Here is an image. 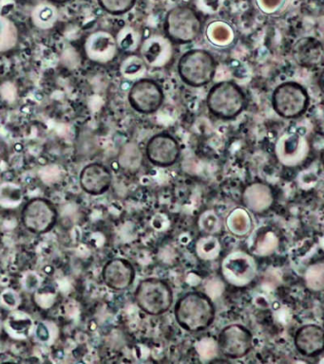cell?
<instances>
[{
  "mask_svg": "<svg viewBox=\"0 0 324 364\" xmlns=\"http://www.w3.org/2000/svg\"><path fill=\"white\" fill-rule=\"evenodd\" d=\"M287 0H256L258 10L266 14H274L280 11Z\"/></svg>",
  "mask_w": 324,
  "mask_h": 364,
  "instance_id": "1f68e13d",
  "label": "cell"
},
{
  "mask_svg": "<svg viewBox=\"0 0 324 364\" xmlns=\"http://www.w3.org/2000/svg\"><path fill=\"white\" fill-rule=\"evenodd\" d=\"M196 349H197L198 354L200 355L202 360H212L217 355L218 344L211 338H204L198 341L196 344Z\"/></svg>",
  "mask_w": 324,
  "mask_h": 364,
  "instance_id": "4dcf8cb0",
  "label": "cell"
},
{
  "mask_svg": "<svg viewBox=\"0 0 324 364\" xmlns=\"http://www.w3.org/2000/svg\"><path fill=\"white\" fill-rule=\"evenodd\" d=\"M293 57L301 67H318L323 61V44L314 37H304L296 43L293 48Z\"/></svg>",
  "mask_w": 324,
  "mask_h": 364,
  "instance_id": "e0dca14e",
  "label": "cell"
},
{
  "mask_svg": "<svg viewBox=\"0 0 324 364\" xmlns=\"http://www.w3.org/2000/svg\"><path fill=\"white\" fill-rule=\"evenodd\" d=\"M243 201L251 212L261 213L268 210L274 203V193L269 185L254 182L244 189Z\"/></svg>",
  "mask_w": 324,
  "mask_h": 364,
  "instance_id": "ac0fdd59",
  "label": "cell"
},
{
  "mask_svg": "<svg viewBox=\"0 0 324 364\" xmlns=\"http://www.w3.org/2000/svg\"><path fill=\"white\" fill-rule=\"evenodd\" d=\"M323 329L317 324H305L296 332L294 343L301 355L315 358L323 351Z\"/></svg>",
  "mask_w": 324,
  "mask_h": 364,
  "instance_id": "2e32d148",
  "label": "cell"
},
{
  "mask_svg": "<svg viewBox=\"0 0 324 364\" xmlns=\"http://www.w3.org/2000/svg\"><path fill=\"white\" fill-rule=\"evenodd\" d=\"M207 105L216 118L229 121L243 113L246 107V94L234 82H220L210 88Z\"/></svg>",
  "mask_w": 324,
  "mask_h": 364,
  "instance_id": "7a4b0ae2",
  "label": "cell"
},
{
  "mask_svg": "<svg viewBox=\"0 0 324 364\" xmlns=\"http://www.w3.org/2000/svg\"><path fill=\"white\" fill-rule=\"evenodd\" d=\"M218 349L226 358L237 360L246 357L252 349L251 331L241 324H229L218 336Z\"/></svg>",
  "mask_w": 324,
  "mask_h": 364,
  "instance_id": "30bf717a",
  "label": "cell"
},
{
  "mask_svg": "<svg viewBox=\"0 0 324 364\" xmlns=\"http://www.w3.org/2000/svg\"><path fill=\"white\" fill-rule=\"evenodd\" d=\"M307 287L312 291H321L324 287V266L317 263L310 266L305 273Z\"/></svg>",
  "mask_w": 324,
  "mask_h": 364,
  "instance_id": "f1b7e54d",
  "label": "cell"
},
{
  "mask_svg": "<svg viewBox=\"0 0 324 364\" xmlns=\"http://www.w3.org/2000/svg\"><path fill=\"white\" fill-rule=\"evenodd\" d=\"M58 213L55 205L46 198H36L27 202L21 212L25 229L33 235H44L52 230L58 222Z\"/></svg>",
  "mask_w": 324,
  "mask_h": 364,
  "instance_id": "52a82bcc",
  "label": "cell"
},
{
  "mask_svg": "<svg viewBox=\"0 0 324 364\" xmlns=\"http://www.w3.org/2000/svg\"><path fill=\"white\" fill-rule=\"evenodd\" d=\"M226 227L233 235L244 237L251 232L253 221L251 215L244 208H236L226 218Z\"/></svg>",
  "mask_w": 324,
  "mask_h": 364,
  "instance_id": "ffe728a7",
  "label": "cell"
},
{
  "mask_svg": "<svg viewBox=\"0 0 324 364\" xmlns=\"http://www.w3.org/2000/svg\"><path fill=\"white\" fill-rule=\"evenodd\" d=\"M102 10L112 16H123L132 11L137 0H98Z\"/></svg>",
  "mask_w": 324,
  "mask_h": 364,
  "instance_id": "83f0119b",
  "label": "cell"
},
{
  "mask_svg": "<svg viewBox=\"0 0 324 364\" xmlns=\"http://www.w3.org/2000/svg\"><path fill=\"white\" fill-rule=\"evenodd\" d=\"M278 246V238L272 230H266L258 235L254 244V253L258 256L272 255Z\"/></svg>",
  "mask_w": 324,
  "mask_h": 364,
  "instance_id": "4316f807",
  "label": "cell"
},
{
  "mask_svg": "<svg viewBox=\"0 0 324 364\" xmlns=\"http://www.w3.org/2000/svg\"><path fill=\"white\" fill-rule=\"evenodd\" d=\"M79 182L84 192L90 196H101L112 186L113 175L106 165L93 162L82 169Z\"/></svg>",
  "mask_w": 324,
  "mask_h": 364,
  "instance_id": "5bb4252c",
  "label": "cell"
},
{
  "mask_svg": "<svg viewBox=\"0 0 324 364\" xmlns=\"http://www.w3.org/2000/svg\"><path fill=\"white\" fill-rule=\"evenodd\" d=\"M215 306L204 293H187L175 304V320L189 332H201L209 328L215 320Z\"/></svg>",
  "mask_w": 324,
  "mask_h": 364,
  "instance_id": "6da1fadb",
  "label": "cell"
},
{
  "mask_svg": "<svg viewBox=\"0 0 324 364\" xmlns=\"http://www.w3.org/2000/svg\"><path fill=\"white\" fill-rule=\"evenodd\" d=\"M272 107L281 118H300L308 109L310 96L306 88L296 82H284L272 94Z\"/></svg>",
  "mask_w": 324,
  "mask_h": 364,
  "instance_id": "5b68a950",
  "label": "cell"
},
{
  "mask_svg": "<svg viewBox=\"0 0 324 364\" xmlns=\"http://www.w3.org/2000/svg\"><path fill=\"white\" fill-rule=\"evenodd\" d=\"M118 164L127 173H135L140 170L143 164V155L135 142H127L121 148Z\"/></svg>",
  "mask_w": 324,
  "mask_h": 364,
  "instance_id": "44dd1931",
  "label": "cell"
},
{
  "mask_svg": "<svg viewBox=\"0 0 324 364\" xmlns=\"http://www.w3.org/2000/svg\"><path fill=\"white\" fill-rule=\"evenodd\" d=\"M196 253L202 260H215L221 255V246L220 240L213 235H209L199 239L196 244Z\"/></svg>",
  "mask_w": 324,
  "mask_h": 364,
  "instance_id": "cb8c5ba5",
  "label": "cell"
},
{
  "mask_svg": "<svg viewBox=\"0 0 324 364\" xmlns=\"http://www.w3.org/2000/svg\"><path fill=\"white\" fill-rule=\"evenodd\" d=\"M169 39L163 38H150L145 42L143 53L147 62L150 65L159 64V62L163 61L164 53L169 48V46H167Z\"/></svg>",
  "mask_w": 324,
  "mask_h": 364,
  "instance_id": "d4e9b609",
  "label": "cell"
},
{
  "mask_svg": "<svg viewBox=\"0 0 324 364\" xmlns=\"http://www.w3.org/2000/svg\"><path fill=\"white\" fill-rule=\"evenodd\" d=\"M276 156L286 167L298 166L305 161L310 153V144L307 136L300 132L284 133L276 142Z\"/></svg>",
  "mask_w": 324,
  "mask_h": 364,
  "instance_id": "8fae6325",
  "label": "cell"
},
{
  "mask_svg": "<svg viewBox=\"0 0 324 364\" xmlns=\"http://www.w3.org/2000/svg\"><path fill=\"white\" fill-rule=\"evenodd\" d=\"M164 28L169 41L189 44L200 36L203 24L195 10L189 6L181 5L167 11Z\"/></svg>",
  "mask_w": 324,
  "mask_h": 364,
  "instance_id": "277c9868",
  "label": "cell"
},
{
  "mask_svg": "<svg viewBox=\"0 0 324 364\" xmlns=\"http://www.w3.org/2000/svg\"><path fill=\"white\" fill-rule=\"evenodd\" d=\"M102 279L110 289L121 291L129 289L135 279V269L130 261L115 258L107 262L102 269Z\"/></svg>",
  "mask_w": 324,
  "mask_h": 364,
  "instance_id": "9a60e30c",
  "label": "cell"
},
{
  "mask_svg": "<svg viewBox=\"0 0 324 364\" xmlns=\"http://www.w3.org/2000/svg\"><path fill=\"white\" fill-rule=\"evenodd\" d=\"M31 17L33 24L36 28L48 30L53 28L58 21V11L55 5L51 3H41L33 8Z\"/></svg>",
  "mask_w": 324,
  "mask_h": 364,
  "instance_id": "603a6c76",
  "label": "cell"
},
{
  "mask_svg": "<svg viewBox=\"0 0 324 364\" xmlns=\"http://www.w3.org/2000/svg\"><path fill=\"white\" fill-rule=\"evenodd\" d=\"M221 275L231 286L244 287L251 284L257 276L258 266L253 256L235 250L221 262Z\"/></svg>",
  "mask_w": 324,
  "mask_h": 364,
  "instance_id": "ba28073f",
  "label": "cell"
},
{
  "mask_svg": "<svg viewBox=\"0 0 324 364\" xmlns=\"http://www.w3.org/2000/svg\"><path fill=\"white\" fill-rule=\"evenodd\" d=\"M19 41L18 27L12 20L0 14V53L14 50L18 46Z\"/></svg>",
  "mask_w": 324,
  "mask_h": 364,
  "instance_id": "7402d4cb",
  "label": "cell"
},
{
  "mask_svg": "<svg viewBox=\"0 0 324 364\" xmlns=\"http://www.w3.org/2000/svg\"><path fill=\"white\" fill-rule=\"evenodd\" d=\"M177 70L179 77L184 84L192 87H202L214 79L217 63L209 51L194 48L181 56Z\"/></svg>",
  "mask_w": 324,
  "mask_h": 364,
  "instance_id": "3957f363",
  "label": "cell"
},
{
  "mask_svg": "<svg viewBox=\"0 0 324 364\" xmlns=\"http://www.w3.org/2000/svg\"><path fill=\"white\" fill-rule=\"evenodd\" d=\"M75 152L80 159H90L98 153V142L92 131L84 129L79 133L76 138Z\"/></svg>",
  "mask_w": 324,
  "mask_h": 364,
  "instance_id": "484cf974",
  "label": "cell"
},
{
  "mask_svg": "<svg viewBox=\"0 0 324 364\" xmlns=\"http://www.w3.org/2000/svg\"><path fill=\"white\" fill-rule=\"evenodd\" d=\"M85 53L90 61L108 64L118 54V43L112 33L106 31H95L85 42Z\"/></svg>",
  "mask_w": 324,
  "mask_h": 364,
  "instance_id": "4fadbf2b",
  "label": "cell"
},
{
  "mask_svg": "<svg viewBox=\"0 0 324 364\" xmlns=\"http://www.w3.org/2000/svg\"><path fill=\"white\" fill-rule=\"evenodd\" d=\"M51 1L55 2V3H65L70 1V0H51Z\"/></svg>",
  "mask_w": 324,
  "mask_h": 364,
  "instance_id": "836d02e7",
  "label": "cell"
},
{
  "mask_svg": "<svg viewBox=\"0 0 324 364\" xmlns=\"http://www.w3.org/2000/svg\"><path fill=\"white\" fill-rule=\"evenodd\" d=\"M143 60L138 58L137 56L129 57L125 60V62L121 65V73L125 77L135 76L136 73L142 68L143 65Z\"/></svg>",
  "mask_w": 324,
  "mask_h": 364,
  "instance_id": "d6a6232c",
  "label": "cell"
},
{
  "mask_svg": "<svg viewBox=\"0 0 324 364\" xmlns=\"http://www.w3.org/2000/svg\"><path fill=\"white\" fill-rule=\"evenodd\" d=\"M206 36L210 44L219 48L229 47L235 39L234 30L229 23L215 20L209 23Z\"/></svg>",
  "mask_w": 324,
  "mask_h": 364,
  "instance_id": "d6986e66",
  "label": "cell"
},
{
  "mask_svg": "<svg viewBox=\"0 0 324 364\" xmlns=\"http://www.w3.org/2000/svg\"><path fill=\"white\" fill-rule=\"evenodd\" d=\"M135 301L147 314L159 316L169 311L173 303V291L166 281L147 278L139 283Z\"/></svg>",
  "mask_w": 324,
  "mask_h": 364,
  "instance_id": "8992f818",
  "label": "cell"
},
{
  "mask_svg": "<svg viewBox=\"0 0 324 364\" xmlns=\"http://www.w3.org/2000/svg\"><path fill=\"white\" fill-rule=\"evenodd\" d=\"M146 156L155 166L170 167L180 158V144L170 134H156L147 142Z\"/></svg>",
  "mask_w": 324,
  "mask_h": 364,
  "instance_id": "7c38bea8",
  "label": "cell"
},
{
  "mask_svg": "<svg viewBox=\"0 0 324 364\" xmlns=\"http://www.w3.org/2000/svg\"><path fill=\"white\" fill-rule=\"evenodd\" d=\"M127 99L136 112L150 115L160 109L164 104V93L155 80L143 78L132 85Z\"/></svg>",
  "mask_w": 324,
  "mask_h": 364,
  "instance_id": "9c48e42d",
  "label": "cell"
},
{
  "mask_svg": "<svg viewBox=\"0 0 324 364\" xmlns=\"http://www.w3.org/2000/svg\"><path fill=\"white\" fill-rule=\"evenodd\" d=\"M220 219L213 210H207L199 218V227L207 235H215L220 230Z\"/></svg>",
  "mask_w": 324,
  "mask_h": 364,
  "instance_id": "f546056e",
  "label": "cell"
}]
</instances>
